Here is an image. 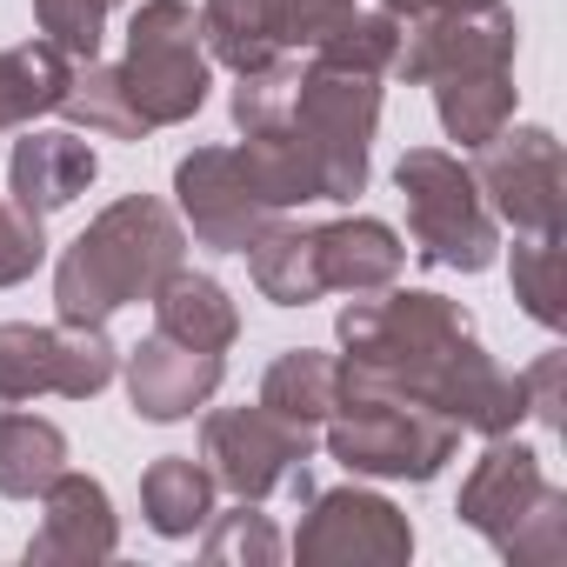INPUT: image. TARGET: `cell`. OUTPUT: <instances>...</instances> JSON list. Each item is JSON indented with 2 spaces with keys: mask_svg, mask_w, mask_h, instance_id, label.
<instances>
[{
  "mask_svg": "<svg viewBox=\"0 0 567 567\" xmlns=\"http://www.w3.org/2000/svg\"><path fill=\"white\" fill-rule=\"evenodd\" d=\"M341 341V374L414 394L427 408H441L461 434H514L520 414V381L481 348L474 315L434 288H394L388 295H361L341 308L334 321Z\"/></svg>",
  "mask_w": 567,
  "mask_h": 567,
  "instance_id": "cell-1",
  "label": "cell"
},
{
  "mask_svg": "<svg viewBox=\"0 0 567 567\" xmlns=\"http://www.w3.org/2000/svg\"><path fill=\"white\" fill-rule=\"evenodd\" d=\"M374 127H381V81L301 54L295 94L280 101L274 121L240 134V161L280 214L308 200L354 207L374 174Z\"/></svg>",
  "mask_w": 567,
  "mask_h": 567,
  "instance_id": "cell-2",
  "label": "cell"
},
{
  "mask_svg": "<svg viewBox=\"0 0 567 567\" xmlns=\"http://www.w3.org/2000/svg\"><path fill=\"white\" fill-rule=\"evenodd\" d=\"M187 267V227L161 194L107 200L54 260V321L107 328L121 308L154 301V288Z\"/></svg>",
  "mask_w": 567,
  "mask_h": 567,
  "instance_id": "cell-3",
  "label": "cell"
},
{
  "mask_svg": "<svg viewBox=\"0 0 567 567\" xmlns=\"http://www.w3.org/2000/svg\"><path fill=\"white\" fill-rule=\"evenodd\" d=\"M454 520L474 527L514 567H560L567 560V487L547 474L540 447L514 434H487L481 461L454 494Z\"/></svg>",
  "mask_w": 567,
  "mask_h": 567,
  "instance_id": "cell-4",
  "label": "cell"
},
{
  "mask_svg": "<svg viewBox=\"0 0 567 567\" xmlns=\"http://www.w3.org/2000/svg\"><path fill=\"white\" fill-rule=\"evenodd\" d=\"M321 447L354 481H414V487H427L461 454V427L441 408L414 401V394H394V388L341 374L334 414L321 421Z\"/></svg>",
  "mask_w": 567,
  "mask_h": 567,
  "instance_id": "cell-5",
  "label": "cell"
},
{
  "mask_svg": "<svg viewBox=\"0 0 567 567\" xmlns=\"http://www.w3.org/2000/svg\"><path fill=\"white\" fill-rule=\"evenodd\" d=\"M408 207V254L434 274H487L501 260V220L454 147H408L394 161Z\"/></svg>",
  "mask_w": 567,
  "mask_h": 567,
  "instance_id": "cell-6",
  "label": "cell"
},
{
  "mask_svg": "<svg viewBox=\"0 0 567 567\" xmlns=\"http://www.w3.org/2000/svg\"><path fill=\"white\" fill-rule=\"evenodd\" d=\"M114 81L127 87L147 134L181 127V121H194L207 107L214 54H207L194 0H141L134 21H127V54L114 61Z\"/></svg>",
  "mask_w": 567,
  "mask_h": 567,
  "instance_id": "cell-7",
  "label": "cell"
},
{
  "mask_svg": "<svg viewBox=\"0 0 567 567\" xmlns=\"http://www.w3.org/2000/svg\"><path fill=\"white\" fill-rule=\"evenodd\" d=\"M315 447H321V427L280 421L260 401L200 414V467L234 501H274V494L301 501L315 487Z\"/></svg>",
  "mask_w": 567,
  "mask_h": 567,
  "instance_id": "cell-8",
  "label": "cell"
},
{
  "mask_svg": "<svg viewBox=\"0 0 567 567\" xmlns=\"http://www.w3.org/2000/svg\"><path fill=\"white\" fill-rule=\"evenodd\" d=\"M121 374V348L107 341V328H74V321H0V401H41V394H68V401H94L101 388H114Z\"/></svg>",
  "mask_w": 567,
  "mask_h": 567,
  "instance_id": "cell-9",
  "label": "cell"
},
{
  "mask_svg": "<svg viewBox=\"0 0 567 567\" xmlns=\"http://www.w3.org/2000/svg\"><path fill=\"white\" fill-rule=\"evenodd\" d=\"M520 54V21L507 0H434V8L401 21V54L394 81L434 87L447 74H481V68H514Z\"/></svg>",
  "mask_w": 567,
  "mask_h": 567,
  "instance_id": "cell-10",
  "label": "cell"
},
{
  "mask_svg": "<svg viewBox=\"0 0 567 567\" xmlns=\"http://www.w3.org/2000/svg\"><path fill=\"white\" fill-rule=\"evenodd\" d=\"M295 560L315 567H401L414 560V520L374 494V487H308L301 494V527L288 534Z\"/></svg>",
  "mask_w": 567,
  "mask_h": 567,
  "instance_id": "cell-11",
  "label": "cell"
},
{
  "mask_svg": "<svg viewBox=\"0 0 567 567\" xmlns=\"http://www.w3.org/2000/svg\"><path fill=\"white\" fill-rule=\"evenodd\" d=\"M474 181L501 227L514 234H567V181H560V141L554 127H501L474 147Z\"/></svg>",
  "mask_w": 567,
  "mask_h": 567,
  "instance_id": "cell-12",
  "label": "cell"
},
{
  "mask_svg": "<svg viewBox=\"0 0 567 567\" xmlns=\"http://www.w3.org/2000/svg\"><path fill=\"white\" fill-rule=\"evenodd\" d=\"M174 214L214 254H247L280 220V207L254 187L240 147H194V154H181L174 161Z\"/></svg>",
  "mask_w": 567,
  "mask_h": 567,
  "instance_id": "cell-13",
  "label": "cell"
},
{
  "mask_svg": "<svg viewBox=\"0 0 567 567\" xmlns=\"http://www.w3.org/2000/svg\"><path fill=\"white\" fill-rule=\"evenodd\" d=\"M121 554V514H114V494L81 474V467H61L48 487H41V520L21 547L28 567H87V560H114Z\"/></svg>",
  "mask_w": 567,
  "mask_h": 567,
  "instance_id": "cell-14",
  "label": "cell"
},
{
  "mask_svg": "<svg viewBox=\"0 0 567 567\" xmlns=\"http://www.w3.org/2000/svg\"><path fill=\"white\" fill-rule=\"evenodd\" d=\"M121 381H127V401H134L141 421L174 427V421H194V414L220 394V381H227V354L187 348V341H174V334L154 328L141 348L121 354Z\"/></svg>",
  "mask_w": 567,
  "mask_h": 567,
  "instance_id": "cell-15",
  "label": "cell"
},
{
  "mask_svg": "<svg viewBox=\"0 0 567 567\" xmlns=\"http://www.w3.org/2000/svg\"><path fill=\"white\" fill-rule=\"evenodd\" d=\"M101 181V154L81 127H21L14 154H8V194L28 214H61L74 207L87 187Z\"/></svg>",
  "mask_w": 567,
  "mask_h": 567,
  "instance_id": "cell-16",
  "label": "cell"
},
{
  "mask_svg": "<svg viewBox=\"0 0 567 567\" xmlns=\"http://www.w3.org/2000/svg\"><path fill=\"white\" fill-rule=\"evenodd\" d=\"M408 267V240L374 220V214H341V220H315V274L321 295H388Z\"/></svg>",
  "mask_w": 567,
  "mask_h": 567,
  "instance_id": "cell-17",
  "label": "cell"
},
{
  "mask_svg": "<svg viewBox=\"0 0 567 567\" xmlns=\"http://www.w3.org/2000/svg\"><path fill=\"white\" fill-rule=\"evenodd\" d=\"M154 328L187 341V348H207V354H227L240 341V308L234 295L220 288L214 274H194V267H174L161 288H154Z\"/></svg>",
  "mask_w": 567,
  "mask_h": 567,
  "instance_id": "cell-18",
  "label": "cell"
},
{
  "mask_svg": "<svg viewBox=\"0 0 567 567\" xmlns=\"http://www.w3.org/2000/svg\"><path fill=\"white\" fill-rule=\"evenodd\" d=\"M214 501H220V487H214V474L194 454H161L141 474V520L161 540H194L207 527Z\"/></svg>",
  "mask_w": 567,
  "mask_h": 567,
  "instance_id": "cell-19",
  "label": "cell"
},
{
  "mask_svg": "<svg viewBox=\"0 0 567 567\" xmlns=\"http://www.w3.org/2000/svg\"><path fill=\"white\" fill-rule=\"evenodd\" d=\"M74 87V61L48 41H21V48H0V134H21L41 114H61Z\"/></svg>",
  "mask_w": 567,
  "mask_h": 567,
  "instance_id": "cell-20",
  "label": "cell"
},
{
  "mask_svg": "<svg viewBox=\"0 0 567 567\" xmlns=\"http://www.w3.org/2000/svg\"><path fill=\"white\" fill-rule=\"evenodd\" d=\"M520 107V87H514V68H481V74H447L434 81V114H441V134L474 154L481 141H494Z\"/></svg>",
  "mask_w": 567,
  "mask_h": 567,
  "instance_id": "cell-21",
  "label": "cell"
},
{
  "mask_svg": "<svg viewBox=\"0 0 567 567\" xmlns=\"http://www.w3.org/2000/svg\"><path fill=\"white\" fill-rule=\"evenodd\" d=\"M68 467V427L28 408L0 414V501H41V487Z\"/></svg>",
  "mask_w": 567,
  "mask_h": 567,
  "instance_id": "cell-22",
  "label": "cell"
},
{
  "mask_svg": "<svg viewBox=\"0 0 567 567\" xmlns=\"http://www.w3.org/2000/svg\"><path fill=\"white\" fill-rule=\"evenodd\" d=\"M334 388H341V354L328 348H280L260 374V408H274L280 421L321 427L334 414Z\"/></svg>",
  "mask_w": 567,
  "mask_h": 567,
  "instance_id": "cell-23",
  "label": "cell"
},
{
  "mask_svg": "<svg viewBox=\"0 0 567 567\" xmlns=\"http://www.w3.org/2000/svg\"><path fill=\"white\" fill-rule=\"evenodd\" d=\"M507 288L534 328H547V334L567 328V247H560V234H514Z\"/></svg>",
  "mask_w": 567,
  "mask_h": 567,
  "instance_id": "cell-24",
  "label": "cell"
},
{
  "mask_svg": "<svg viewBox=\"0 0 567 567\" xmlns=\"http://www.w3.org/2000/svg\"><path fill=\"white\" fill-rule=\"evenodd\" d=\"M61 114H68V127H81L87 141H147V121L134 114L127 87L114 81V61L74 68V87H68Z\"/></svg>",
  "mask_w": 567,
  "mask_h": 567,
  "instance_id": "cell-25",
  "label": "cell"
},
{
  "mask_svg": "<svg viewBox=\"0 0 567 567\" xmlns=\"http://www.w3.org/2000/svg\"><path fill=\"white\" fill-rule=\"evenodd\" d=\"M280 554H288V534L274 527L267 501H234L227 514L214 507L207 527H200V560L227 567V560H247V567H274Z\"/></svg>",
  "mask_w": 567,
  "mask_h": 567,
  "instance_id": "cell-26",
  "label": "cell"
},
{
  "mask_svg": "<svg viewBox=\"0 0 567 567\" xmlns=\"http://www.w3.org/2000/svg\"><path fill=\"white\" fill-rule=\"evenodd\" d=\"M114 8H127V0H34V28H41V41L61 48L74 68H87V61H101V48H107V14H114Z\"/></svg>",
  "mask_w": 567,
  "mask_h": 567,
  "instance_id": "cell-27",
  "label": "cell"
},
{
  "mask_svg": "<svg viewBox=\"0 0 567 567\" xmlns=\"http://www.w3.org/2000/svg\"><path fill=\"white\" fill-rule=\"evenodd\" d=\"M48 260V220L28 214L14 194H0V288H21Z\"/></svg>",
  "mask_w": 567,
  "mask_h": 567,
  "instance_id": "cell-28",
  "label": "cell"
},
{
  "mask_svg": "<svg viewBox=\"0 0 567 567\" xmlns=\"http://www.w3.org/2000/svg\"><path fill=\"white\" fill-rule=\"evenodd\" d=\"M361 0H274V48L280 54H315Z\"/></svg>",
  "mask_w": 567,
  "mask_h": 567,
  "instance_id": "cell-29",
  "label": "cell"
},
{
  "mask_svg": "<svg viewBox=\"0 0 567 567\" xmlns=\"http://www.w3.org/2000/svg\"><path fill=\"white\" fill-rule=\"evenodd\" d=\"M514 381H520V414H527L540 434H560V427H567V414H560V408H567V401H560L567 354H560V348H547V354H540L534 368H520Z\"/></svg>",
  "mask_w": 567,
  "mask_h": 567,
  "instance_id": "cell-30",
  "label": "cell"
},
{
  "mask_svg": "<svg viewBox=\"0 0 567 567\" xmlns=\"http://www.w3.org/2000/svg\"><path fill=\"white\" fill-rule=\"evenodd\" d=\"M8 408H14V401H0V414H8Z\"/></svg>",
  "mask_w": 567,
  "mask_h": 567,
  "instance_id": "cell-31",
  "label": "cell"
}]
</instances>
